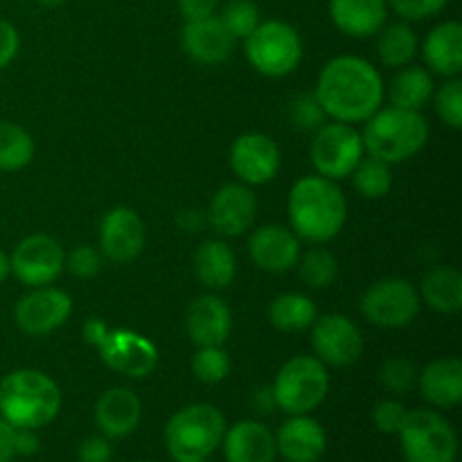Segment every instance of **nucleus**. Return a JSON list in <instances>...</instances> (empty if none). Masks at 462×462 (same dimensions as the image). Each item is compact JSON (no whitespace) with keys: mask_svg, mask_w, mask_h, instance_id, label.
Here are the masks:
<instances>
[{"mask_svg":"<svg viewBox=\"0 0 462 462\" xmlns=\"http://www.w3.org/2000/svg\"><path fill=\"white\" fill-rule=\"evenodd\" d=\"M314 95L329 120L356 125L382 108L386 84L368 59L338 54L323 66Z\"/></svg>","mask_w":462,"mask_h":462,"instance_id":"1","label":"nucleus"},{"mask_svg":"<svg viewBox=\"0 0 462 462\" xmlns=\"http://www.w3.org/2000/svg\"><path fill=\"white\" fill-rule=\"evenodd\" d=\"M289 224L300 242L328 244L347 221V201L337 180L310 174L289 189Z\"/></svg>","mask_w":462,"mask_h":462,"instance_id":"2","label":"nucleus"},{"mask_svg":"<svg viewBox=\"0 0 462 462\" xmlns=\"http://www.w3.org/2000/svg\"><path fill=\"white\" fill-rule=\"evenodd\" d=\"M61 388L50 374L21 368L0 379V418L14 429H41L61 411Z\"/></svg>","mask_w":462,"mask_h":462,"instance_id":"3","label":"nucleus"},{"mask_svg":"<svg viewBox=\"0 0 462 462\" xmlns=\"http://www.w3.org/2000/svg\"><path fill=\"white\" fill-rule=\"evenodd\" d=\"M361 138L370 156L388 165H400L427 147L429 122L422 111H409L391 104L365 120Z\"/></svg>","mask_w":462,"mask_h":462,"instance_id":"4","label":"nucleus"},{"mask_svg":"<svg viewBox=\"0 0 462 462\" xmlns=\"http://www.w3.org/2000/svg\"><path fill=\"white\" fill-rule=\"evenodd\" d=\"M228 429L224 413L212 404H189L165 424V447L174 462H206L221 447Z\"/></svg>","mask_w":462,"mask_h":462,"instance_id":"5","label":"nucleus"},{"mask_svg":"<svg viewBox=\"0 0 462 462\" xmlns=\"http://www.w3.org/2000/svg\"><path fill=\"white\" fill-rule=\"evenodd\" d=\"M275 406L289 415H310L329 393V373L314 355L291 356L275 374L271 386Z\"/></svg>","mask_w":462,"mask_h":462,"instance_id":"6","label":"nucleus"},{"mask_svg":"<svg viewBox=\"0 0 462 462\" xmlns=\"http://www.w3.org/2000/svg\"><path fill=\"white\" fill-rule=\"evenodd\" d=\"M244 50L260 75L282 79L296 72L302 61V39L293 25L284 21H262L244 39Z\"/></svg>","mask_w":462,"mask_h":462,"instance_id":"7","label":"nucleus"},{"mask_svg":"<svg viewBox=\"0 0 462 462\" xmlns=\"http://www.w3.org/2000/svg\"><path fill=\"white\" fill-rule=\"evenodd\" d=\"M397 436L406 462H456L458 456V436L438 411H409Z\"/></svg>","mask_w":462,"mask_h":462,"instance_id":"8","label":"nucleus"},{"mask_svg":"<svg viewBox=\"0 0 462 462\" xmlns=\"http://www.w3.org/2000/svg\"><path fill=\"white\" fill-rule=\"evenodd\" d=\"M418 287L404 278H383L370 284L359 300V310L370 325L382 329L409 328L420 314Z\"/></svg>","mask_w":462,"mask_h":462,"instance_id":"9","label":"nucleus"},{"mask_svg":"<svg viewBox=\"0 0 462 462\" xmlns=\"http://www.w3.org/2000/svg\"><path fill=\"white\" fill-rule=\"evenodd\" d=\"M364 138L355 125L346 122H325L314 134L310 147L311 165L316 174L329 180H343L355 171L364 158Z\"/></svg>","mask_w":462,"mask_h":462,"instance_id":"10","label":"nucleus"},{"mask_svg":"<svg viewBox=\"0 0 462 462\" xmlns=\"http://www.w3.org/2000/svg\"><path fill=\"white\" fill-rule=\"evenodd\" d=\"M12 273L27 289L48 287L66 269V251L54 237L43 233L27 235L9 255Z\"/></svg>","mask_w":462,"mask_h":462,"instance_id":"11","label":"nucleus"},{"mask_svg":"<svg viewBox=\"0 0 462 462\" xmlns=\"http://www.w3.org/2000/svg\"><path fill=\"white\" fill-rule=\"evenodd\" d=\"M311 350L319 361L334 368H347L361 359L364 352V337L355 320L346 314H323L316 316L311 325Z\"/></svg>","mask_w":462,"mask_h":462,"instance_id":"12","label":"nucleus"},{"mask_svg":"<svg viewBox=\"0 0 462 462\" xmlns=\"http://www.w3.org/2000/svg\"><path fill=\"white\" fill-rule=\"evenodd\" d=\"M228 161L239 183L253 188V185L271 183L278 176L280 165H282V152L271 135L248 131L233 140Z\"/></svg>","mask_w":462,"mask_h":462,"instance_id":"13","label":"nucleus"},{"mask_svg":"<svg viewBox=\"0 0 462 462\" xmlns=\"http://www.w3.org/2000/svg\"><path fill=\"white\" fill-rule=\"evenodd\" d=\"M72 314L70 293L57 287H34L14 307V320L27 337H48L57 332Z\"/></svg>","mask_w":462,"mask_h":462,"instance_id":"14","label":"nucleus"},{"mask_svg":"<svg viewBox=\"0 0 462 462\" xmlns=\"http://www.w3.org/2000/svg\"><path fill=\"white\" fill-rule=\"evenodd\" d=\"M97 355L106 368L131 379H144L158 368V347L134 329H111Z\"/></svg>","mask_w":462,"mask_h":462,"instance_id":"15","label":"nucleus"},{"mask_svg":"<svg viewBox=\"0 0 462 462\" xmlns=\"http://www.w3.org/2000/svg\"><path fill=\"white\" fill-rule=\"evenodd\" d=\"M147 242L144 221L126 206L111 208L99 224V253L116 264L138 260Z\"/></svg>","mask_w":462,"mask_h":462,"instance_id":"16","label":"nucleus"},{"mask_svg":"<svg viewBox=\"0 0 462 462\" xmlns=\"http://www.w3.org/2000/svg\"><path fill=\"white\" fill-rule=\"evenodd\" d=\"M255 215V192L244 183H226L212 197L208 221L221 237H239L251 228Z\"/></svg>","mask_w":462,"mask_h":462,"instance_id":"17","label":"nucleus"},{"mask_svg":"<svg viewBox=\"0 0 462 462\" xmlns=\"http://www.w3.org/2000/svg\"><path fill=\"white\" fill-rule=\"evenodd\" d=\"M248 255L266 273H287L300 260V239L287 226H260L248 239Z\"/></svg>","mask_w":462,"mask_h":462,"instance_id":"18","label":"nucleus"},{"mask_svg":"<svg viewBox=\"0 0 462 462\" xmlns=\"http://www.w3.org/2000/svg\"><path fill=\"white\" fill-rule=\"evenodd\" d=\"M235 43L219 16H208L201 21H188L180 30V48L199 66H219L228 61Z\"/></svg>","mask_w":462,"mask_h":462,"instance_id":"19","label":"nucleus"},{"mask_svg":"<svg viewBox=\"0 0 462 462\" xmlns=\"http://www.w3.org/2000/svg\"><path fill=\"white\" fill-rule=\"evenodd\" d=\"M185 329L197 347L224 346L233 334V311L217 293H203L188 307Z\"/></svg>","mask_w":462,"mask_h":462,"instance_id":"20","label":"nucleus"},{"mask_svg":"<svg viewBox=\"0 0 462 462\" xmlns=\"http://www.w3.org/2000/svg\"><path fill=\"white\" fill-rule=\"evenodd\" d=\"M93 418L104 438L122 440L138 429L143 420V402L131 388H108L95 402Z\"/></svg>","mask_w":462,"mask_h":462,"instance_id":"21","label":"nucleus"},{"mask_svg":"<svg viewBox=\"0 0 462 462\" xmlns=\"http://www.w3.org/2000/svg\"><path fill=\"white\" fill-rule=\"evenodd\" d=\"M275 436V449L287 462H319L328 449V433L310 415H291Z\"/></svg>","mask_w":462,"mask_h":462,"instance_id":"22","label":"nucleus"},{"mask_svg":"<svg viewBox=\"0 0 462 462\" xmlns=\"http://www.w3.org/2000/svg\"><path fill=\"white\" fill-rule=\"evenodd\" d=\"M420 395L433 409H456L462 402V361L458 356H440L418 373Z\"/></svg>","mask_w":462,"mask_h":462,"instance_id":"23","label":"nucleus"},{"mask_svg":"<svg viewBox=\"0 0 462 462\" xmlns=\"http://www.w3.org/2000/svg\"><path fill=\"white\" fill-rule=\"evenodd\" d=\"M226 462H275V436L269 427L257 420H242L226 429L224 440Z\"/></svg>","mask_w":462,"mask_h":462,"instance_id":"24","label":"nucleus"},{"mask_svg":"<svg viewBox=\"0 0 462 462\" xmlns=\"http://www.w3.org/2000/svg\"><path fill=\"white\" fill-rule=\"evenodd\" d=\"M329 18L346 36L368 39L388 23L386 0H329Z\"/></svg>","mask_w":462,"mask_h":462,"instance_id":"25","label":"nucleus"},{"mask_svg":"<svg viewBox=\"0 0 462 462\" xmlns=\"http://www.w3.org/2000/svg\"><path fill=\"white\" fill-rule=\"evenodd\" d=\"M422 57L427 68L445 79L462 72V25L458 21H445L433 27L422 41Z\"/></svg>","mask_w":462,"mask_h":462,"instance_id":"26","label":"nucleus"},{"mask_svg":"<svg viewBox=\"0 0 462 462\" xmlns=\"http://www.w3.org/2000/svg\"><path fill=\"white\" fill-rule=\"evenodd\" d=\"M194 273L210 291H221L237 275V255L224 239H208L194 253Z\"/></svg>","mask_w":462,"mask_h":462,"instance_id":"27","label":"nucleus"},{"mask_svg":"<svg viewBox=\"0 0 462 462\" xmlns=\"http://www.w3.org/2000/svg\"><path fill=\"white\" fill-rule=\"evenodd\" d=\"M420 300L438 314H458L462 310V273L456 266H436L422 275Z\"/></svg>","mask_w":462,"mask_h":462,"instance_id":"28","label":"nucleus"},{"mask_svg":"<svg viewBox=\"0 0 462 462\" xmlns=\"http://www.w3.org/2000/svg\"><path fill=\"white\" fill-rule=\"evenodd\" d=\"M433 75L422 66H404L400 68L391 81V104L400 108H409V111H422L433 97Z\"/></svg>","mask_w":462,"mask_h":462,"instance_id":"29","label":"nucleus"},{"mask_svg":"<svg viewBox=\"0 0 462 462\" xmlns=\"http://www.w3.org/2000/svg\"><path fill=\"white\" fill-rule=\"evenodd\" d=\"M319 307L310 296L298 291L280 293L269 305V320L278 332H305L314 325Z\"/></svg>","mask_w":462,"mask_h":462,"instance_id":"30","label":"nucleus"},{"mask_svg":"<svg viewBox=\"0 0 462 462\" xmlns=\"http://www.w3.org/2000/svg\"><path fill=\"white\" fill-rule=\"evenodd\" d=\"M420 39L409 23H391L377 32V54L386 68H404L415 59Z\"/></svg>","mask_w":462,"mask_h":462,"instance_id":"31","label":"nucleus"},{"mask_svg":"<svg viewBox=\"0 0 462 462\" xmlns=\"http://www.w3.org/2000/svg\"><path fill=\"white\" fill-rule=\"evenodd\" d=\"M34 158V140L21 125L0 120V171L25 170Z\"/></svg>","mask_w":462,"mask_h":462,"instance_id":"32","label":"nucleus"},{"mask_svg":"<svg viewBox=\"0 0 462 462\" xmlns=\"http://www.w3.org/2000/svg\"><path fill=\"white\" fill-rule=\"evenodd\" d=\"M298 264H300L302 282L310 289H316V291L332 287L338 275L337 255L329 248H325L323 244H314V248L302 253Z\"/></svg>","mask_w":462,"mask_h":462,"instance_id":"33","label":"nucleus"},{"mask_svg":"<svg viewBox=\"0 0 462 462\" xmlns=\"http://www.w3.org/2000/svg\"><path fill=\"white\" fill-rule=\"evenodd\" d=\"M352 183H355L356 192L364 199H383L393 188V171L391 165L379 158L370 156L361 158L359 165L352 171Z\"/></svg>","mask_w":462,"mask_h":462,"instance_id":"34","label":"nucleus"},{"mask_svg":"<svg viewBox=\"0 0 462 462\" xmlns=\"http://www.w3.org/2000/svg\"><path fill=\"white\" fill-rule=\"evenodd\" d=\"M192 374L208 386L224 382L230 374V356L224 346L199 347L197 355L192 356Z\"/></svg>","mask_w":462,"mask_h":462,"instance_id":"35","label":"nucleus"},{"mask_svg":"<svg viewBox=\"0 0 462 462\" xmlns=\"http://www.w3.org/2000/svg\"><path fill=\"white\" fill-rule=\"evenodd\" d=\"M219 21L224 23L235 41H244L262 23L260 7L253 0H230L221 9Z\"/></svg>","mask_w":462,"mask_h":462,"instance_id":"36","label":"nucleus"},{"mask_svg":"<svg viewBox=\"0 0 462 462\" xmlns=\"http://www.w3.org/2000/svg\"><path fill=\"white\" fill-rule=\"evenodd\" d=\"M418 373L413 361H409L406 356H391V359L383 361L382 370H379V379H382V386L386 388L393 395H406V393L413 391L418 386Z\"/></svg>","mask_w":462,"mask_h":462,"instance_id":"37","label":"nucleus"},{"mask_svg":"<svg viewBox=\"0 0 462 462\" xmlns=\"http://www.w3.org/2000/svg\"><path fill=\"white\" fill-rule=\"evenodd\" d=\"M433 106L438 117L451 129H462V81L451 77L438 90H433Z\"/></svg>","mask_w":462,"mask_h":462,"instance_id":"38","label":"nucleus"},{"mask_svg":"<svg viewBox=\"0 0 462 462\" xmlns=\"http://www.w3.org/2000/svg\"><path fill=\"white\" fill-rule=\"evenodd\" d=\"M66 266L75 278L90 280L102 271V253L88 244H79L66 255Z\"/></svg>","mask_w":462,"mask_h":462,"instance_id":"39","label":"nucleus"},{"mask_svg":"<svg viewBox=\"0 0 462 462\" xmlns=\"http://www.w3.org/2000/svg\"><path fill=\"white\" fill-rule=\"evenodd\" d=\"M289 116H291V122L300 129L316 131L319 126L325 125L328 116H325L323 106L319 104L316 95H300L291 102V108H289Z\"/></svg>","mask_w":462,"mask_h":462,"instance_id":"40","label":"nucleus"},{"mask_svg":"<svg viewBox=\"0 0 462 462\" xmlns=\"http://www.w3.org/2000/svg\"><path fill=\"white\" fill-rule=\"evenodd\" d=\"M388 9L404 21H427L438 16L449 5V0H386Z\"/></svg>","mask_w":462,"mask_h":462,"instance_id":"41","label":"nucleus"},{"mask_svg":"<svg viewBox=\"0 0 462 462\" xmlns=\"http://www.w3.org/2000/svg\"><path fill=\"white\" fill-rule=\"evenodd\" d=\"M406 406L397 400H382L373 409V422L386 436H397L406 420Z\"/></svg>","mask_w":462,"mask_h":462,"instance_id":"42","label":"nucleus"},{"mask_svg":"<svg viewBox=\"0 0 462 462\" xmlns=\"http://www.w3.org/2000/svg\"><path fill=\"white\" fill-rule=\"evenodd\" d=\"M21 50V34L9 21H0V72L16 59Z\"/></svg>","mask_w":462,"mask_h":462,"instance_id":"43","label":"nucleus"},{"mask_svg":"<svg viewBox=\"0 0 462 462\" xmlns=\"http://www.w3.org/2000/svg\"><path fill=\"white\" fill-rule=\"evenodd\" d=\"M77 460L79 462H111L113 460V449L108 438L95 436L88 438L79 445V451H77Z\"/></svg>","mask_w":462,"mask_h":462,"instance_id":"44","label":"nucleus"},{"mask_svg":"<svg viewBox=\"0 0 462 462\" xmlns=\"http://www.w3.org/2000/svg\"><path fill=\"white\" fill-rule=\"evenodd\" d=\"M180 16L188 21H201V18L215 16L219 0H176Z\"/></svg>","mask_w":462,"mask_h":462,"instance_id":"45","label":"nucleus"},{"mask_svg":"<svg viewBox=\"0 0 462 462\" xmlns=\"http://www.w3.org/2000/svg\"><path fill=\"white\" fill-rule=\"evenodd\" d=\"M41 440L34 429H16L14 431V456H36Z\"/></svg>","mask_w":462,"mask_h":462,"instance_id":"46","label":"nucleus"},{"mask_svg":"<svg viewBox=\"0 0 462 462\" xmlns=\"http://www.w3.org/2000/svg\"><path fill=\"white\" fill-rule=\"evenodd\" d=\"M108 332H111V328H108L102 319H95V316L86 320L84 328H81V337H84V341L88 343L90 347H95V350H97L99 343L108 337Z\"/></svg>","mask_w":462,"mask_h":462,"instance_id":"47","label":"nucleus"},{"mask_svg":"<svg viewBox=\"0 0 462 462\" xmlns=\"http://www.w3.org/2000/svg\"><path fill=\"white\" fill-rule=\"evenodd\" d=\"M14 431L16 429L7 422V420L0 418V462L12 460L14 456Z\"/></svg>","mask_w":462,"mask_h":462,"instance_id":"48","label":"nucleus"},{"mask_svg":"<svg viewBox=\"0 0 462 462\" xmlns=\"http://www.w3.org/2000/svg\"><path fill=\"white\" fill-rule=\"evenodd\" d=\"M203 224V217L199 210H183L179 217V226L185 233H197Z\"/></svg>","mask_w":462,"mask_h":462,"instance_id":"49","label":"nucleus"},{"mask_svg":"<svg viewBox=\"0 0 462 462\" xmlns=\"http://www.w3.org/2000/svg\"><path fill=\"white\" fill-rule=\"evenodd\" d=\"M255 409L262 411V413H271L273 409H278L275 406V397H273V391L269 388H260V391L255 393Z\"/></svg>","mask_w":462,"mask_h":462,"instance_id":"50","label":"nucleus"},{"mask_svg":"<svg viewBox=\"0 0 462 462\" xmlns=\"http://www.w3.org/2000/svg\"><path fill=\"white\" fill-rule=\"evenodd\" d=\"M12 275V262H9V255L7 253L0 248V282H5V280Z\"/></svg>","mask_w":462,"mask_h":462,"instance_id":"51","label":"nucleus"},{"mask_svg":"<svg viewBox=\"0 0 462 462\" xmlns=\"http://www.w3.org/2000/svg\"><path fill=\"white\" fill-rule=\"evenodd\" d=\"M39 5H43V7H59V5H63L66 0H36Z\"/></svg>","mask_w":462,"mask_h":462,"instance_id":"52","label":"nucleus"},{"mask_svg":"<svg viewBox=\"0 0 462 462\" xmlns=\"http://www.w3.org/2000/svg\"><path fill=\"white\" fill-rule=\"evenodd\" d=\"M135 462H149V460H135Z\"/></svg>","mask_w":462,"mask_h":462,"instance_id":"53","label":"nucleus"},{"mask_svg":"<svg viewBox=\"0 0 462 462\" xmlns=\"http://www.w3.org/2000/svg\"><path fill=\"white\" fill-rule=\"evenodd\" d=\"M3 462H9V460H3Z\"/></svg>","mask_w":462,"mask_h":462,"instance_id":"54","label":"nucleus"}]
</instances>
